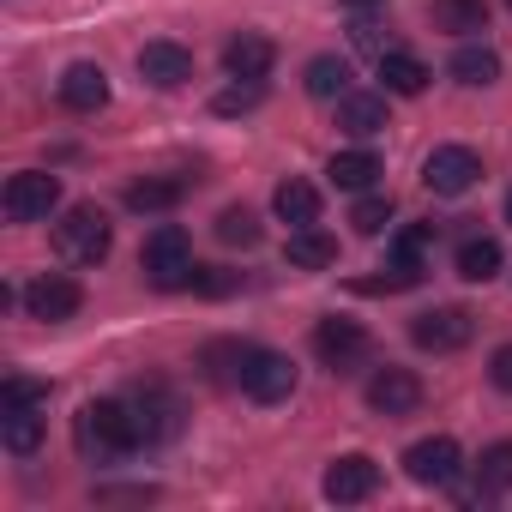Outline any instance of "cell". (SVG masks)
<instances>
[{"label":"cell","mask_w":512,"mask_h":512,"mask_svg":"<svg viewBox=\"0 0 512 512\" xmlns=\"http://www.w3.org/2000/svg\"><path fill=\"white\" fill-rule=\"evenodd\" d=\"M73 434H79V452L97 458V464L127 458L133 446H145V440H139V422H133V404H121V398H97V404H85Z\"/></svg>","instance_id":"6da1fadb"},{"label":"cell","mask_w":512,"mask_h":512,"mask_svg":"<svg viewBox=\"0 0 512 512\" xmlns=\"http://www.w3.org/2000/svg\"><path fill=\"white\" fill-rule=\"evenodd\" d=\"M139 266H145L151 290H187V284H193V241H187V229H181V223L151 229Z\"/></svg>","instance_id":"7a4b0ae2"},{"label":"cell","mask_w":512,"mask_h":512,"mask_svg":"<svg viewBox=\"0 0 512 512\" xmlns=\"http://www.w3.org/2000/svg\"><path fill=\"white\" fill-rule=\"evenodd\" d=\"M109 241H115V229H109V217L97 205H73L55 223V253H61L67 266H97L103 253H109Z\"/></svg>","instance_id":"3957f363"},{"label":"cell","mask_w":512,"mask_h":512,"mask_svg":"<svg viewBox=\"0 0 512 512\" xmlns=\"http://www.w3.org/2000/svg\"><path fill=\"white\" fill-rule=\"evenodd\" d=\"M253 404H284L296 392V362L284 350H247L241 362V380H235Z\"/></svg>","instance_id":"277c9868"},{"label":"cell","mask_w":512,"mask_h":512,"mask_svg":"<svg viewBox=\"0 0 512 512\" xmlns=\"http://www.w3.org/2000/svg\"><path fill=\"white\" fill-rule=\"evenodd\" d=\"M61 205V181L43 175V169H25L7 181V193H0V211H7V223H49Z\"/></svg>","instance_id":"5b68a950"},{"label":"cell","mask_w":512,"mask_h":512,"mask_svg":"<svg viewBox=\"0 0 512 512\" xmlns=\"http://www.w3.org/2000/svg\"><path fill=\"white\" fill-rule=\"evenodd\" d=\"M422 181H428V193L458 199V193H470V187L482 181V157H476L470 145H434L428 163H422Z\"/></svg>","instance_id":"8992f818"},{"label":"cell","mask_w":512,"mask_h":512,"mask_svg":"<svg viewBox=\"0 0 512 512\" xmlns=\"http://www.w3.org/2000/svg\"><path fill=\"white\" fill-rule=\"evenodd\" d=\"M410 338H416V350L452 356V350H464L476 338V314L470 308H428V314L410 320Z\"/></svg>","instance_id":"52a82bcc"},{"label":"cell","mask_w":512,"mask_h":512,"mask_svg":"<svg viewBox=\"0 0 512 512\" xmlns=\"http://www.w3.org/2000/svg\"><path fill=\"white\" fill-rule=\"evenodd\" d=\"M404 470H410V482H422V488H452L458 470H464V452H458L452 434H428V440H416V446L404 452Z\"/></svg>","instance_id":"ba28073f"},{"label":"cell","mask_w":512,"mask_h":512,"mask_svg":"<svg viewBox=\"0 0 512 512\" xmlns=\"http://www.w3.org/2000/svg\"><path fill=\"white\" fill-rule=\"evenodd\" d=\"M314 356H320L332 374H350V368H362V362L374 356V344H368V332H362L356 320H320V326H314Z\"/></svg>","instance_id":"9c48e42d"},{"label":"cell","mask_w":512,"mask_h":512,"mask_svg":"<svg viewBox=\"0 0 512 512\" xmlns=\"http://www.w3.org/2000/svg\"><path fill=\"white\" fill-rule=\"evenodd\" d=\"M368 410L386 416V422L416 416V410H422V380H416L410 368H392V362H386V368L368 380Z\"/></svg>","instance_id":"30bf717a"},{"label":"cell","mask_w":512,"mask_h":512,"mask_svg":"<svg viewBox=\"0 0 512 512\" xmlns=\"http://www.w3.org/2000/svg\"><path fill=\"white\" fill-rule=\"evenodd\" d=\"M127 404H133V422H139V440H145V446H157V440L181 434V398H175L169 386H157V380H151V386H139Z\"/></svg>","instance_id":"8fae6325"},{"label":"cell","mask_w":512,"mask_h":512,"mask_svg":"<svg viewBox=\"0 0 512 512\" xmlns=\"http://www.w3.org/2000/svg\"><path fill=\"white\" fill-rule=\"evenodd\" d=\"M326 500H338V506H362V500H374V488H380V464L368 458V452H344V458H332V470H326Z\"/></svg>","instance_id":"7c38bea8"},{"label":"cell","mask_w":512,"mask_h":512,"mask_svg":"<svg viewBox=\"0 0 512 512\" xmlns=\"http://www.w3.org/2000/svg\"><path fill=\"white\" fill-rule=\"evenodd\" d=\"M25 308H31V320L61 326V320H73V314L85 308V290H79L73 278H61V272H43V278L25 290Z\"/></svg>","instance_id":"4fadbf2b"},{"label":"cell","mask_w":512,"mask_h":512,"mask_svg":"<svg viewBox=\"0 0 512 512\" xmlns=\"http://www.w3.org/2000/svg\"><path fill=\"white\" fill-rule=\"evenodd\" d=\"M139 79L157 85V91H181L193 79V55L181 43H145L139 49Z\"/></svg>","instance_id":"5bb4252c"},{"label":"cell","mask_w":512,"mask_h":512,"mask_svg":"<svg viewBox=\"0 0 512 512\" xmlns=\"http://www.w3.org/2000/svg\"><path fill=\"white\" fill-rule=\"evenodd\" d=\"M109 103V73L97 67V61H73L67 73H61V109H73V115H97Z\"/></svg>","instance_id":"9a60e30c"},{"label":"cell","mask_w":512,"mask_h":512,"mask_svg":"<svg viewBox=\"0 0 512 512\" xmlns=\"http://www.w3.org/2000/svg\"><path fill=\"white\" fill-rule=\"evenodd\" d=\"M272 61H278V49H272V37H260V31H241V37L223 43V73H229V79H266Z\"/></svg>","instance_id":"2e32d148"},{"label":"cell","mask_w":512,"mask_h":512,"mask_svg":"<svg viewBox=\"0 0 512 512\" xmlns=\"http://www.w3.org/2000/svg\"><path fill=\"white\" fill-rule=\"evenodd\" d=\"M43 404H0V440H7L13 458H31L43 446Z\"/></svg>","instance_id":"e0dca14e"},{"label":"cell","mask_w":512,"mask_h":512,"mask_svg":"<svg viewBox=\"0 0 512 512\" xmlns=\"http://www.w3.org/2000/svg\"><path fill=\"white\" fill-rule=\"evenodd\" d=\"M338 127H344L350 139L386 133V91H344V97H338Z\"/></svg>","instance_id":"ac0fdd59"},{"label":"cell","mask_w":512,"mask_h":512,"mask_svg":"<svg viewBox=\"0 0 512 512\" xmlns=\"http://www.w3.org/2000/svg\"><path fill=\"white\" fill-rule=\"evenodd\" d=\"M284 260H290L296 272H326V266H338V235H326L320 223H308V229H290Z\"/></svg>","instance_id":"d6986e66"},{"label":"cell","mask_w":512,"mask_h":512,"mask_svg":"<svg viewBox=\"0 0 512 512\" xmlns=\"http://www.w3.org/2000/svg\"><path fill=\"white\" fill-rule=\"evenodd\" d=\"M428 19L446 37H476L488 31V0H428Z\"/></svg>","instance_id":"ffe728a7"},{"label":"cell","mask_w":512,"mask_h":512,"mask_svg":"<svg viewBox=\"0 0 512 512\" xmlns=\"http://www.w3.org/2000/svg\"><path fill=\"white\" fill-rule=\"evenodd\" d=\"M380 79H386V91H392V97H422L434 73H428L410 49H386V55H380Z\"/></svg>","instance_id":"44dd1931"},{"label":"cell","mask_w":512,"mask_h":512,"mask_svg":"<svg viewBox=\"0 0 512 512\" xmlns=\"http://www.w3.org/2000/svg\"><path fill=\"white\" fill-rule=\"evenodd\" d=\"M181 193H187V181L145 175V181H133V187H127V211H139V217H163V211H175V205H181Z\"/></svg>","instance_id":"7402d4cb"},{"label":"cell","mask_w":512,"mask_h":512,"mask_svg":"<svg viewBox=\"0 0 512 512\" xmlns=\"http://www.w3.org/2000/svg\"><path fill=\"white\" fill-rule=\"evenodd\" d=\"M272 211L290 223V229H308V223H320V193L308 187V181H278V193H272Z\"/></svg>","instance_id":"603a6c76"},{"label":"cell","mask_w":512,"mask_h":512,"mask_svg":"<svg viewBox=\"0 0 512 512\" xmlns=\"http://www.w3.org/2000/svg\"><path fill=\"white\" fill-rule=\"evenodd\" d=\"M302 85H308V97L338 103V97L350 91V61H344V55H314L308 73H302Z\"/></svg>","instance_id":"cb8c5ba5"},{"label":"cell","mask_w":512,"mask_h":512,"mask_svg":"<svg viewBox=\"0 0 512 512\" xmlns=\"http://www.w3.org/2000/svg\"><path fill=\"white\" fill-rule=\"evenodd\" d=\"M326 175H332V187H350V193H368L386 169H380V157L374 151H338L332 163H326Z\"/></svg>","instance_id":"d4e9b609"},{"label":"cell","mask_w":512,"mask_h":512,"mask_svg":"<svg viewBox=\"0 0 512 512\" xmlns=\"http://www.w3.org/2000/svg\"><path fill=\"white\" fill-rule=\"evenodd\" d=\"M494 272H500V241H494V235H464V241H458V278L488 284Z\"/></svg>","instance_id":"484cf974"},{"label":"cell","mask_w":512,"mask_h":512,"mask_svg":"<svg viewBox=\"0 0 512 512\" xmlns=\"http://www.w3.org/2000/svg\"><path fill=\"white\" fill-rule=\"evenodd\" d=\"M452 79H458V85H494V79H500V55L482 49V43H464V49L452 55Z\"/></svg>","instance_id":"4316f807"},{"label":"cell","mask_w":512,"mask_h":512,"mask_svg":"<svg viewBox=\"0 0 512 512\" xmlns=\"http://www.w3.org/2000/svg\"><path fill=\"white\" fill-rule=\"evenodd\" d=\"M476 476H482V494H506L512 488V440H494L476 458Z\"/></svg>","instance_id":"83f0119b"},{"label":"cell","mask_w":512,"mask_h":512,"mask_svg":"<svg viewBox=\"0 0 512 512\" xmlns=\"http://www.w3.org/2000/svg\"><path fill=\"white\" fill-rule=\"evenodd\" d=\"M386 223H392V193H362L356 211H350V229L356 235H380Z\"/></svg>","instance_id":"f1b7e54d"},{"label":"cell","mask_w":512,"mask_h":512,"mask_svg":"<svg viewBox=\"0 0 512 512\" xmlns=\"http://www.w3.org/2000/svg\"><path fill=\"white\" fill-rule=\"evenodd\" d=\"M217 235H223L229 247H253V241H260V217H253L247 205H229V211L217 217Z\"/></svg>","instance_id":"f546056e"},{"label":"cell","mask_w":512,"mask_h":512,"mask_svg":"<svg viewBox=\"0 0 512 512\" xmlns=\"http://www.w3.org/2000/svg\"><path fill=\"white\" fill-rule=\"evenodd\" d=\"M410 284H422V266H404V260H392L380 278H362L356 290H362V296H392V290H410Z\"/></svg>","instance_id":"4dcf8cb0"},{"label":"cell","mask_w":512,"mask_h":512,"mask_svg":"<svg viewBox=\"0 0 512 512\" xmlns=\"http://www.w3.org/2000/svg\"><path fill=\"white\" fill-rule=\"evenodd\" d=\"M260 97H266V79H235L229 91L211 97V109H217V115H241V109H253Z\"/></svg>","instance_id":"1f68e13d"},{"label":"cell","mask_w":512,"mask_h":512,"mask_svg":"<svg viewBox=\"0 0 512 512\" xmlns=\"http://www.w3.org/2000/svg\"><path fill=\"white\" fill-rule=\"evenodd\" d=\"M247 350H253V344H211V350H205V368H211V380H241V362H247Z\"/></svg>","instance_id":"d6a6232c"},{"label":"cell","mask_w":512,"mask_h":512,"mask_svg":"<svg viewBox=\"0 0 512 512\" xmlns=\"http://www.w3.org/2000/svg\"><path fill=\"white\" fill-rule=\"evenodd\" d=\"M428 241H434V223H410V229H404V235L392 241V260H404V266H422Z\"/></svg>","instance_id":"836d02e7"},{"label":"cell","mask_w":512,"mask_h":512,"mask_svg":"<svg viewBox=\"0 0 512 512\" xmlns=\"http://www.w3.org/2000/svg\"><path fill=\"white\" fill-rule=\"evenodd\" d=\"M187 290H199V296H235L241 278L223 272V266H193V284H187Z\"/></svg>","instance_id":"e575fe53"},{"label":"cell","mask_w":512,"mask_h":512,"mask_svg":"<svg viewBox=\"0 0 512 512\" xmlns=\"http://www.w3.org/2000/svg\"><path fill=\"white\" fill-rule=\"evenodd\" d=\"M0 404H49V386H37V380H7V386H0Z\"/></svg>","instance_id":"d590c367"},{"label":"cell","mask_w":512,"mask_h":512,"mask_svg":"<svg viewBox=\"0 0 512 512\" xmlns=\"http://www.w3.org/2000/svg\"><path fill=\"white\" fill-rule=\"evenodd\" d=\"M488 380H494L500 392H512V344H500V350H494V362H488Z\"/></svg>","instance_id":"8d00e7d4"},{"label":"cell","mask_w":512,"mask_h":512,"mask_svg":"<svg viewBox=\"0 0 512 512\" xmlns=\"http://www.w3.org/2000/svg\"><path fill=\"white\" fill-rule=\"evenodd\" d=\"M97 500H157V488H97Z\"/></svg>","instance_id":"74e56055"},{"label":"cell","mask_w":512,"mask_h":512,"mask_svg":"<svg viewBox=\"0 0 512 512\" xmlns=\"http://www.w3.org/2000/svg\"><path fill=\"white\" fill-rule=\"evenodd\" d=\"M344 7H350V13L362 19V13H380V7H392V0H344Z\"/></svg>","instance_id":"f35d334b"},{"label":"cell","mask_w":512,"mask_h":512,"mask_svg":"<svg viewBox=\"0 0 512 512\" xmlns=\"http://www.w3.org/2000/svg\"><path fill=\"white\" fill-rule=\"evenodd\" d=\"M506 223H512V193H506Z\"/></svg>","instance_id":"ab89813d"},{"label":"cell","mask_w":512,"mask_h":512,"mask_svg":"<svg viewBox=\"0 0 512 512\" xmlns=\"http://www.w3.org/2000/svg\"><path fill=\"white\" fill-rule=\"evenodd\" d=\"M506 7H512V0H506Z\"/></svg>","instance_id":"60d3db41"}]
</instances>
